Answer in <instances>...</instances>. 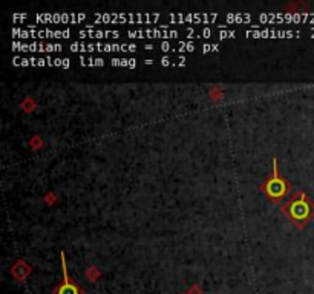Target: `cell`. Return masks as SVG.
I'll use <instances>...</instances> for the list:
<instances>
[{"label":"cell","instance_id":"obj_1","mask_svg":"<svg viewBox=\"0 0 314 294\" xmlns=\"http://www.w3.org/2000/svg\"><path fill=\"white\" fill-rule=\"evenodd\" d=\"M281 210L291 224L301 228L307 225L314 216V202L307 193L299 190L288 199V202Z\"/></svg>","mask_w":314,"mask_h":294},{"label":"cell","instance_id":"obj_2","mask_svg":"<svg viewBox=\"0 0 314 294\" xmlns=\"http://www.w3.org/2000/svg\"><path fill=\"white\" fill-rule=\"evenodd\" d=\"M261 190L273 202H281L291 192L290 181L279 172L278 169V158H273V172L271 175L261 184Z\"/></svg>","mask_w":314,"mask_h":294},{"label":"cell","instance_id":"obj_3","mask_svg":"<svg viewBox=\"0 0 314 294\" xmlns=\"http://www.w3.org/2000/svg\"><path fill=\"white\" fill-rule=\"evenodd\" d=\"M62 265H63V282L54 290V294H85V291L69 278L68 268H66V258L62 251Z\"/></svg>","mask_w":314,"mask_h":294}]
</instances>
